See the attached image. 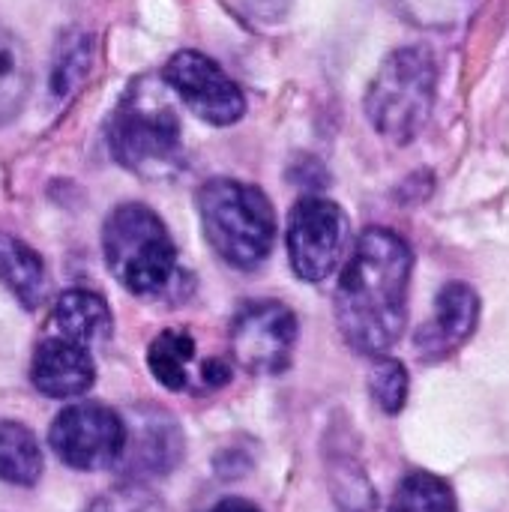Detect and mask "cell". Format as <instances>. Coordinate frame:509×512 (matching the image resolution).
Segmentation results:
<instances>
[{
	"label": "cell",
	"mask_w": 509,
	"mask_h": 512,
	"mask_svg": "<svg viewBox=\"0 0 509 512\" xmlns=\"http://www.w3.org/2000/svg\"><path fill=\"white\" fill-rule=\"evenodd\" d=\"M414 255L408 243L387 228H369L336 288V324L345 342L366 357H384L408 321V285Z\"/></svg>",
	"instance_id": "obj_1"
},
{
	"label": "cell",
	"mask_w": 509,
	"mask_h": 512,
	"mask_svg": "<svg viewBox=\"0 0 509 512\" xmlns=\"http://www.w3.org/2000/svg\"><path fill=\"white\" fill-rule=\"evenodd\" d=\"M48 444L51 453L75 471L114 468L123 450V417L96 402L69 405L54 417Z\"/></svg>",
	"instance_id": "obj_6"
},
{
	"label": "cell",
	"mask_w": 509,
	"mask_h": 512,
	"mask_svg": "<svg viewBox=\"0 0 509 512\" xmlns=\"http://www.w3.org/2000/svg\"><path fill=\"white\" fill-rule=\"evenodd\" d=\"M348 234V216L336 201L318 195L297 201L288 222V258L294 273L303 282L327 279L342 261Z\"/></svg>",
	"instance_id": "obj_7"
},
{
	"label": "cell",
	"mask_w": 509,
	"mask_h": 512,
	"mask_svg": "<svg viewBox=\"0 0 509 512\" xmlns=\"http://www.w3.org/2000/svg\"><path fill=\"white\" fill-rule=\"evenodd\" d=\"M477 318H480L477 291L465 282L444 285L441 294L435 297V309H432L429 324H423L417 333V351L429 363L453 357L474 336Z\"/></svg>",
	"instance_id": "obj_12"
},
{
	"label": "cell",
	"mask_w": 509,
	"mask_h": 512,
	"mask_svg": "<svg viewBox=\"0 0 509 512\" xmlns=\"http://www.w3.org/2000/svg\"><path fill=\"white\" fill-rule=\"evenodd\" d=\"M87 66H90V39H87V36H75V39L60 51V57H57V63H54V75H51L54 93H57V96H66V93L78 84V78L87 72Z\"/></svg>",
	"instance_id": "obj_22"
},
{
	"label": "cell",
	"mask_w": 509,
	"mask_h": 512,
	"mask_svg": "<svg viewBox=\"0 0 509 512\" xmlns=\"http://www.w3.org/2000/svg\"><path fill=\"white\" fill-rule=\"evenodd\" d=\"M123 417V450L114 468L129 483L171 474L183 459V432L159 405H138Z\"/></svg>",
	"instance_id": "obj_10"
},
{
	"label": "cell",
	"mask_w": 509,
	"mask_h": 512,
	"mask_svg": "<svg viewBox=\"0 0 509 512\" xmlns=\"http://www.w3.org/2000/svg\"><path fill=\"white\" fill-rule=\"evenodd\" d=\"M198 213L210 249L234 270H255L273 249L276 216L258 186L219 177L201 186Z\"/></svg>",
	"instance_id": "obj_2"
},
{
	"label": "cell",
	"mask_w": 509,
	"mask_h": 512,
	"mask_svg": "<svg viewBox=\"0 0 509 512\" xmlns=\"http://www.w3.org/2000/svg\"><path fill=\"white\" fill-rule=\"evenodd\" d=\"M369 390L384 414H399L408 402V369L393 357H375Z\"/></svg>",
	"instance_id": "obj_20"
},
{
	"label": "cell",
	"mask_w": 509,
	"mask_h": 512,
	"mask_svg": "<svg viewBox=\"0 0 509 512\" xmlns=\"http://www.w3.org/2000/svg\"><path fill=\"white\" fill-rule=\"evenodd\" d=\"M228 381H231V366L225 360L210 357V360L201 363V384H207V387H225Z\"/></svg>",
	"instance_id": "obj_23"
},
{
	"label": "cell",
	"mask_w": 509,
	"mask_h": 512,
	"mask_svg": "<svg viewBox=\"0 0 509 512\" xmlns=\"http://www.w3.org/2000/svg\"><path fill=\"white\" fill-rule=\"evenodd\" d=\"M42 474V450L33 432L15 420H0V480L33 486Z\"/></svg>",
	"instance_id": "obj_15"
},
{
	"label": "cell",
	"mask_w": 509,
	"mask_h": 512,
	"mask_svg": "<svg viewBox=\"0 0 509 512\" xmlns=\"http://www.w3.org/2000/svg\"><path fill=\"white\" fill-rule=\"evenodd\" d=\"M297 345V318L285 303H246L231 324V354L255 375H279L288 369Z\"/></svg>",
	"instance_id": "obj_8"
},
{
	"label": "cell",
	"mask_w": 509,
	"mask_h": 512,
	"mask_svg": "<svg viewBox=\"0 0 509 512\" xmlns=\"http://www.w3.org/2000/svg\"><path fill=\"white\" fill-rule=\"evenodd\" d=\"M192 360H195V339L186 336L183 330H165L147 348V366L153 378L174 393L186 390Z\"/></svg>",
	"instance_id": "obj_16"
},
{
	"label": "cell",
	"mask_w": 509,
	"mask_h": 512,
	"mask_svg": "<svg viewBox=\"0 0 509 512\" xmlns=\"http://www.w3.org/2000/svg\"><path fill=\"white\" fill-rule=\"evenodd\" d=\"M45 330L66 336L72 342H81L87 348H96V345L108 342V336H111V309L99 294L72 288L54 300Z\"/></svg>",
	"instance_id": "obj_13"
},
{
	"label": "cell",
	"mask_w": 509,
	"mask_h": 512,
	"mask_svg": "<svg viewBox=\"0 0 509 512\" xmlns=\"http://www.w3.org/2000/svg\"><path fill=\"white\" fill-rule=\"evenodd\" d=\"M165 84L210 126H231L246 114V96L234 78L201 51H177L162 72Z\"/></svg>",
	"instance_id": "obj_9"
},
{
	"label": "cell",
	"mask_w": 509,
	"mask_h": 512,
	"mask_svg": "<svg viewBox=\"0 0 509 512\" xmlns=\"http://www.w3.org/2000/svg\"><path fill=\"white\" fill-rule=\"evenodd\" d=\"M30 381L48 399L84 396L96 381L93 348L45 330V336L39 339V345L33 351Z\"/></svg>",
	"instance_id": "obj_11"
},
{
	"label": "cell",
	"mask_w": 509,
	"mask_h": 512,
	"mask_svg": "<svg viewBox=\"0 0 509 512\" xmlns=\"http://www.w3.org/2000/svg\"><path fill=\"white\" fill-rule=\"evenodd\" d=\"M390 512H459V504L447 480L429 471H414L396 486Z\"/></svg>",
	"instance_id": "obj_18"
},
{
	"label": "cell",
	"mask_w": 509,
	"mask_h": 512,
	"mask_svg": "<svg viewBox=\"0 0 509 512\" xmlns=\"http://www.w3.org/2000/svg\"><path fill=\"white\" fill-rule=\"evenodd\" d=\"M210 512H261L255 504H249V501H240V498H228V501H222V504H216Z\"/></svg>",
	"instance_id": "obj_24"
},
{
	"label": "cell",
	"mask_w": 509,
	"mask_h": 512,
	"mask_svg": "<svg viewBox=\"0 0 509 512\" xmlns=\"http://www.w3.org/2000/svg\"><path fill=\"white\" fill-rule=\"evenodd\" d=\"M87 512H168V507L147 486L126 483V486H117V489L99 495Z\"/></svg>",
	"instance_id": "obj_21"
},
{
	"label": "cell",
	"mask_w": 509,
	"mask_h": 512,
	"mask_svg": "<svg viewBox=\"0 0 509 512\" xmlns=\"http://www.w3.org/2000/svg\"><path fill=\"white\" fill-rule=\"evenodd\" d=\"M108 144L114 159L129 171H156L171 168L180 153V120L177 111L162 93L144 81L120 99L111 123Z\"/></svg>",
	"instance_id": "obj_5"
},
{
	"label": "cell",
	"mask_w": 509,
	"mask_h": 512,
	"mask_svg": "<svg viewBox=\"0 0 509 512\" xmlns=\"http://www.w3.org/2000/svg\"><path fill=\"white\" fill-rule=\"evenodd\" d=\"M111 276L135 297H159L177 273V249L165 222L144 204H120L102 228Z\"/></svg>",
	"instance_id": "obj_4"
},
{
	"label": "cell",
	"mask_w": 509,
	"mask_h": 512,
	"mask_svg": "<svg viewBox=\"0 0 509 512\" xmlns=\"http://www.w3.org/2000/svg\"><path fill=\"white\" fill-rule=\"evenodd\" d=\"M402 18L429 30H450L471 18L480 0H387Z\"/></svg>",
	"instance_id": "obj_19"
},
{
	"label": "cell",
	"mask_w": 509,
	"mask_h": 512,
	"mask_svg": "<svg viewBox=\"0 0 509 512\" xmlns=\"http://www.w3.org/2000/svg\"><path fill=\"white\" fill-rule=\"evenodd\" d=\"M30 90V63H27V51L24 45L0 30V123H9Z\"/></svg>",
	"instance_id": "obj_17"
},
{
	"label": "cell",
	"mask_w": 509,
	"mask_h": 512,
	"mask_svg": "<svg viewBox=\"0 0 509 512\" xmlns=\"http://www.w3.org/2000/svg\"><path fill=\"white\" fill-rule=\"evenodd\" d=\"M438 93V63L429 48H396L366 90V117L393 144H411L432 117Z\"/></svg>",
	"instance_id": "obj_3"
},
{
	"label": "cell",
	"mask_w": 509,
	"mask_h": 512,
	"mask_svg": "<svg viewBox=\"0 0 509 512\" xmlns=\"http://www.w3.org/2000/svg\"><path fill=\"white\" fill-rule=\"evenodd\" d=\"M0 279L18 297L24 309L42 306L48 294V273L45 261L18 237L0 234Z\"/></svg>",
	"instance_id": "obj_14"
}]
</instances>
